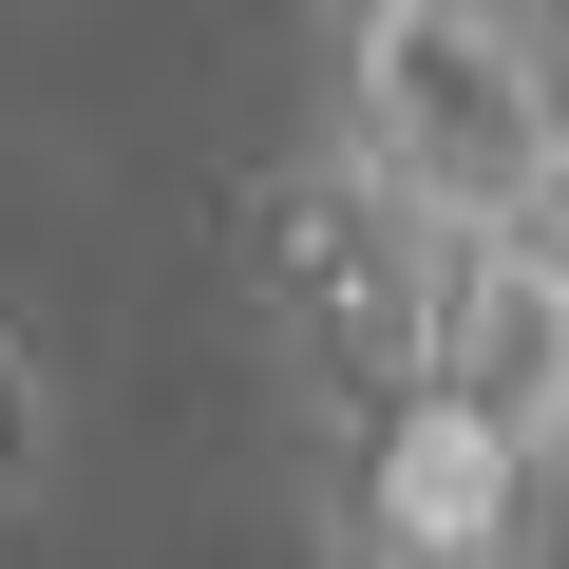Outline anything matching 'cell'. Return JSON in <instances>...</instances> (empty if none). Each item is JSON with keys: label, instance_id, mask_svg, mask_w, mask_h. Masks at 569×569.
Listing matches in <instances>:
<instances>
[{"label": "cell", "instance_id": "obj_2", "mask_svg": "<svg viewBox=\"0 0 569 569\" xmlns=\"http://www.w3.org/2000/svg\"><path fill=\"white\" fill-rule=\"evenodd\" d=\"M456 247H475V228H437V209H418L380 152H342L323 114H305V152L247 190V323H266V361H284V380H305V418H323V437H361L380 399H418V380H437Z\"/></svg>", "mask_w": 569, "mask_h": 569}, {"label": "cell", "instance_id": "obj_1", "mask_svg": "<svg viewBox=\"0 0 569 569\" xmlns=\"http://www.w3.org/2000/svg\"><path fill=\"white\" fill-rule=\"evenodd\" d=\"M323 133L437 228H569V0H323Z\"/></svg>", "mask_w": 569, "mask_h": 569}, {"label": "cell", "instance_id": "obj_3", "mask_svg": "<svg viewBox=\"0 0 569 569\" xmlns=\"http://www.w3.org/2000/svg\"><path fill=\"white\" fill-rule=\"evenodd\" d=\"M437 380H456L475 418H512V437L569 475V228H475V247H456Z\"/></svg>", "mask_w": 569, "mask_h": 569}, {"label": "cell", "instance_id": "obj_5", "mask_svg": "<svg viewBox=\"0 0 569 569\" xmlns=\"http://www.w3.org/2000/svg\"><path fill=\"white\" fill-rule=\"evenodd\" d=\"M323 569H550V550H437V531H380V512H323Z\"/></svg>", "mask_w": 569, "mask_h": 569}, {"label": "cell", "instance_id": "obj_4", "mask_svg": "<svg viewBox=\"0 0 569 569\" xmlns=\"http://www.w3.org/2000/svg\"><path fill=\"white\" fill-rule=\"evenodd\" d=\"M39 475H58V342L0 305V512H20Z\"/></svg>", "mask_w": 569, "mask_h": 569}]
</instances>
